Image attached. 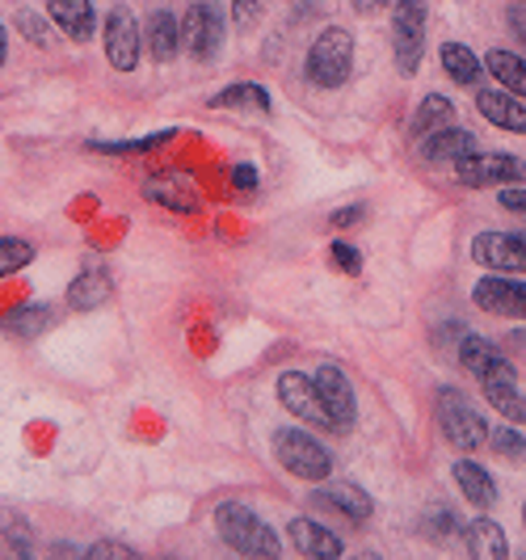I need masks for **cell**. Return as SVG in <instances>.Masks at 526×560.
Here are the masks:
<instances>
[{
	"mask_svg": "<svg viewBox=\"0 0 526 560\" xmlns=\"http://www.w3.org/2000/svg\"><path fill=\"white\" fill-rule=\"evenodd\" d=\"M518 341H523V346H526V334H518Z\"/></svg>",
	"mask_w": 526,
	"mask_h": 560,
	"instance_id": "44",
	"label": "cell"
},
{
	"mask_svg": "<svg viewBox=\"0 0 526 560\" xmlns=\"http://www.w3.org/2000/svg\"><path fill=\"white\" fill-rule=\"evenodd\" d=\"M173 131H156V136H143V140H122V143H93V152H106V156H136V152H156L161 143H168Z\"/></svg>",
	"mask_w": 526,
	"mask_h": 560,
	"instance_id": "32",
	"label": "cell"
},
{
	"mask_svg": "<svg viewBox=\"0 0 526 560\" xmlns=\"http://www.w3.org/2000/svg\"><path fill=\"white\" fill-rule=\"evenodd\" d=\"M17 26H22V34H30L34 43H43V38H47V30H43V18H38V13H22V18H17Z\"/></svg>",
	"mask_w": 526,
	"mask_h": 560,
	"instance_id": "39",
	"label": "cell"
},
{
	"mask_svg": "<svg viewBox=\"0 0 526 560\" xmlns=\"http://www.w3.org/2000/svg\"><path fill=\"white\" fill-rule=\"evenodd\" d=\"M0 63H4V26H0Z\"/></svg>",
	"mask_w": 526,
	"mask_h": 560,
	"instance_id": "43",
	"label": "cell"
},
{
	"mask_svg": "<svg viewBox=\"0 0 526 560\" xmlns=\"http://www.w3.org/2000/svg\"><path fill=\"white\" fill-rule=\"evenodd\" d=\"M320 502L332 505L337 514H346L350 523H366V518L375 514V502L362 493L359 485H325V489H320Z\"/></svg>",
	"mask_w": 526,
	"mask_h": 560,
	"instance_id": "23",
	"label": "cell"
},
{
	"mask_svg": "<svg viewBox=\"0 0 526 560\" xmlns=\"http://www.w3.org/2000/svg\"><path fill=\"white\" fill-rule=\"evenodd\" d=\"M464 548L476 560H505L510 557V539L501 532L498 518H471L464 527Z\"/></svg>",
	"mask_w": 526,
	"mask_h": 560,
	"instance_id": "19",
	"label": "cell"
},
{
	"mask_svg": "<svg viewBox=\"0 0 526 560\" xmlns=\"http://www.w3.org/2000/svg\"><path fill=\"white\" fill-rule=\"evenodd\" d=\"M501 359H505V354H501L489 337H480V334L459 337V363H464V371H471L476 380H480L493 363H501Z\"/></svg>",
	"mask_w": 526,
	"mask_h": 560,
	"instance_id": "27",
	"label": "cell"
},
{
	"mask_svg": "<svg viewBox=\"0 0 526 560\" xmlns=\"http://www.w3.org/2000/svg\"><path fill=\"white\" fill-rule=\"evenodd\" d=\"M316 388H320V400H325V409H329L332 418V430H350L354 418H359V396H354V384L346 380V371L341 366L325 363L316 375Z\"/></svg>",
	"mask_w": 526,
	"mask_h": 560,
	"instance_id": "12",
	"label": "cell"
},
{
	"mask_svg": "<svg viewBox=\"0 0 526 560\" xmlns=\"http://www.w3.org/2000/svg\"><path fill=\"white\" fill-rule=\"evenodd\" d=\"M232 186H236V190H257V186H261V173L253 165H236L232 168Z\"/></svg>",
	"mask_w": 526,
	"mask_h": 560,
	"instance_id": "35",
	"label": "cell"
},
{
	"mask_svg": "<svg viewBox=\"0 0 526 560\" xmlns=\"http://www.w3.org/2000/svg\"><path fill=\"white\" fill-rule=\"evenodd\" d=\"M425 532L434 535V539H446V535L455 532V518H451V510H430V514H425Z\"/></svg>",
	"mask_w": 526,
	"mask_h": 560,
	"instance_id": "34",
	"label": "cell"
},
{
	"mask_svg": "<svg viewBox=\"0 0 526 560\" xmlns=\"http://www.w3.org/2000/svg\"><path fill=\"white\" fill-rule=\"evenodd\" d=\"M89 557L93 560H102V557H136V548H127V544H93V548H89Z\"/></svg>",
	"mask_w": 526,
	"mask_h": 560,
	"instance_id": "38",
	"label": "cell"
},
{
	"mask_svg": "<svg viewBox=\"0 0 526 560\" xmlns=\"http://www.w3.org/2000/svg\"><path fill=\"white\" fill-rule=\"evenodd\" d=\"M391 51L396 68L413 77L425 56V0H396L391 4Z\"/></svg>",
	"mask_w": 526,
	"mask_h": 560,
	"instance_id": "5",
	"label": "cell"
},
{
	"mask_svg": "<svg viewBox=\"0 0 526 560\" xmlns=\"http://www.w3.org/2000/svg\"><path fill=\"white\" fill-rule=\"evenodd\" d=\"M480 393L505 421L526 425V393L518 388V371H514L510 359H501V363H493L480 375Z\"/></svg>",
	"mask_w": 526,
	"mask_h": 560,
	"instance_id": "10",
	"label": "cell"
},
{
	"mask_svg": "<svg viewBox=\"0 0 526 560\" xmlns=\"http://www.w3.org/2000/svg\"><path fill=\"white\" fill-rule=\"evenodd\" d=\"M291 548H295L300 557H312V560H332L346 552V544H341L329 527L312 523V518H291Z\"/></svg>",
	"mask_w": 526,
	"mask_h": 560,
	"instance_id": "17",
	"label": "cell"
},
{
	"mask_svg": "<svg viewBox=\"0 0 526 560\" xmlns=\"http://www.w3.org/2000/svg\"><path fill=\"white\" fill-rule=\"evenodd\" d=\"M455 485L476 510H489L498 502V480H493V472H484L476 459H455Z\"/></svg>",
	"mask_w": 526,
	"mask_h": 560,
	"instance_id": "20",
	"label": "cell"
},
{
	"mask_svg": "<svg viewBox=\"0 0 526 560\" xmlns=\"http://www.w3.org/2000/svg\"><path fill=\"white\" fill-rule=\"evenodd\" d=\"M51 320H56V312L47 308V304H26V308H13L4 316V329L13 337H34L43 334Z\"/></svg>",
	"mask_w": 526,
	"mask_h": 560,
	"instance_id": "28",
	"label": "cell"
},
{
	"mask_svg": "<svg viewBox=\"0 0 526 560\" xmlns=\"http://www.w3.org/2000/svg\"><path fill=\"white\" fill-rule=\"evenodd\" d=\"M471 261L498 275H526V236L518 232H476L471 236Z\"/></svg>",
	"mask_w": 526,
	"mask_h": 560,
	"instance_id": "8",
	"label": "cell"
},
{
	"mask_svg": "<svg viewBox=\"0 0 526 560\" xmlns=\"http://www.w3.org/2000/svg\"><path fill=\"white\" fill-rule=\"evenodd\" d=\"M47 13L72 43H89L93 30H97V13H93V0H47Z\"/></svg>",
	"mask_w": 526,
	"mask_h": 560,
	"instance_id": "18",
	"label": "cell"
},
{
	"mask_svg": "<svg viewBox=\"0 0 526 560\" xmlns=\"http://www.w3.org/2000/svg\"><path fill=\"white\" fill-rule=\"evenodd\" d=\"M274 455L278 464L291 472V477L300 480H312V485H320V480H329L332 472V455L312 434L304 430H295V425H282L274 434Z\"/></svg>",
	"mask_w": 526,
	"mask_h": 560,
	"instance_id": "4",
	"label": "cell"
},
{
	"mask_svg": "<svg viewBox=\"0 0 526 560\" xmlns=\"http://www.w3.org/2000/svg\"><path fill=\"white\" fill-rule=\"evenodd\" d=\"M354 4V13H362V18H371V13H379V9H388L391 0H350Z\"/></svg>",
	"mask_w": 526,
	"mask_h": 560,
	"instance_id": "42",
	"label": "cell"
},
{
	"mask_svg": "<svg viewBox=\"0 0 526 560\" xmlns=\"http://www.w3.org/2000/svg\"><path fill=\"white\" fill-rule=\"evenodd\" d=\"M484 68H489V77H493L501 89L526 97V56H514V51H505V47H493V51L484 56Z\"/></svg>",
	"mask_w": 526,
	"mask_h": 560,
	"instance_id": "24",
	"label": "cell"
},
{
	"mask_svg": "<svg viewBox=\"0 0 526 560\" xmlns=\"http://www.w3.org/2000/svg\"><path fill=\"white\" fill-rule=\"evenodd\" d=\"M350 72H354V38H350V30L329 26L312 43L304 77L316 89H341V84L350 81Z\"/></svg>",
	"mask_w": 526,
	"mask_h": 560,
	"instance_id": "2",
	"label": "cell"
},
{
	"mask_svg": "<svg viewBox=\"0 0 526 560\" xmlns=\"http://www.w3.org/2000/svg\"><path fill=\"white\" fill-rule=\"evenodd\" d=\"M223 43V9L215 0H198L182 18V47L195 59H211Z\"/></svg>",
	"mask_w": 526,
	"mask_h": 560,
	"instance_id": "9",
	"label": "cell"
},
{
	"mask_svg": "<svg viewBox=\"0 0 526 560\" xmlns=\"http://www.w3.org/2000/svg\"><path fill=\"white\" fill-rule=\"evenodd\" d=\"M476 152V136L464 131V127H443V131H434V136H425L421 148H417V156L421 161H430V165H446V161H464Z\"/></svg>",
	"mask_w": 526,
	"mask_h": 560,
	"instance_id": "16",
	"label": "cell"
},
{
	"mask_svg": "<svg viewBox=\"0 0 526 560\" xmlns=\"http://www.w3.org/2000/svg\"><path fill=\"white\" fill-rule=\"evenodd\" d=\"M471 300L480 312L493 316H510V320H526V275H484L471 287Z\"/></svg>",
	"mask_w": 526,
	"mask_h": 560,
	"instance_id": "7",
	"label": "cell"
},
{
	"mask_svg": "<svg viewBox=\"0 0 526 560\" xmlns=\"http://www.w3.org/2000/svg\"><path fill=\"white\" fill-rule=\"evenodd\" d=\"M257 13H261V0H236V4H232V18H236L241 26H253Z\"/></svg>",
	"mask_w": 526,
	"mask_h": 560,
	"instance_id": "37",
	"label": "cell"
},
{
	"mask_svg": "<svg viewBox=\"0 0 526 560\" xmlns=\"http://www.w3.org/2000/svg\"><path fill=\"white\" fill-rule=\"evenodd\" d=\"M215 532H220L223 544H232V548L245 552V557H278V552H282L274 527L241 502H223L220 510H215Z\"/></svg>",
	"mask_w": 526,
	"mask_h": 560,
	"instance_id": "1",
	"label": "cell"
},
{
	"mask_svg": "<svg viewBox=\"0 0 526 560\" xmlns=\"http://www.w3.org/2000/svg\"><path fill=\"white\" fill-rule=\"evenodd\" d=\"M489 443L498 451L501 459H526V434L510 421V425H493L489 430Z\"/></svg>",
	"mask_w": 526,
	"mask_h": 560,
	"instance_id": "31",
	"label": "cell"
},
{
	"mask_svg": "<svg viewBox=\"0 0 526 560\" xmlns=\"http://www.w3.org/2000/svg\"><path fill=\"white\" fill-rule=\"evenodd\" d=\"M510 30H514V38L526 47V9H510Z\"/></svg>",
	"mask_w": 526,
	"mask_h": 560,
	"instance_id": "41",
	"label": "cell"
},
{
	"mask_svg": "<svg viewBox=\"0 0 526 560\" xmlns=\"http://www.w3.org/2000/svg\"><path fill=\"white\" fill-rule=\"evenodd\" d=\"M148 47H152V56L161 59V63H168V59L182 51V22L168 13V9H156L152 18H148Z\"/></svg>",
	"mask_w": 526,
	"mask_h": 560,
	"instance_id": "22",
	"label": "cell"
},
{
	"mask_svg": "<svg viewBox=\"0 0 526 560\" xmlns=\"http://www.w3.org/2000/svg\"><path fill=\"white\" fill-rule=\"evenodd\" d=\"M434 418L443 425L446 443L455 451H464V455H468V451H480L489 443V421L480 418V409H476L464 393H455V388H443V393H439Z\"/></svg>",
	"mask_w": 526,
	"mask_h": 560,
	"instance_id": "3",
	"label": "cell"
},
{
	"mask_svg": "<svg viewBox=\"0 0 526 560\" xmlns=\"http://www.w3.org/2000/svg\"><path fill=\"white\" fill-rule=\"evenodd\" d=\"M459 186H471V190L526 186V161L514 152H471L459 161Z\"/></svg>",
	"mask_w": 526,
	"mask_h": 560,
	"instance_id": "6",
	"label": "cell"
},
{
	"mask_svg": "<svg viewBox=\"0 0 526 560\" xmlns=\"http://www.w3.org/2000/svg\"><path fill=\"white\" fill-rule=\"evenodd\" d=\"M443 68L446 77L455 84H464V89H471V84H480V72H484V59L471 56V47H464V43H443Z\"/></svg>",
	"mask_w": 526,
	"mask_h": 560,
	"instance_id": "26",
	"label": "cell"
},
{
	"mask_svg": "<svg viewBox=\"0 0 526 560\" xmlns=\"http://www.w3.org/2000/svg\"><path fill=\"white\" fill-rule=\"evenodd\" d=\"M476 110L484 114L493 127L510 131V136H526V97L510 93V89H480L476 93Z\"/></svg>",
	"mask_w": 526,
	"mask_h": 560,
	"instance_id": "15",
	"label": "cell"
},
{
	"mask_svg": "<svg viewBox=\"0 0 526 560\" xmlns=\"http://www.w3.org/2000/svg\"><path fill=\"white\" fill-rule=\"evenodd\" d=\"M329 257L337 270H346V275H359L362 270V253L354 245H346V241H332L329 245Z\"/></svg>",
	"mask_w": 526,
	"mask_h": 560,
	"instance_id": "33",
	"label": "cell"
},
{
	"mask_svg": "<svg viewBox=\"0 0 526 560\" xmlns=\"http://www.w3.org/2000/svg\"><path fill=\"white\" fill-rule=\"evenodd\" d=\"M451 122H455V106H451V97H443V93H425V97H421V106L413 110V118H409V131H413L417 140H425V136L443 131V127H451Z\"/></svg>",
	"mask_w": 526,
	"mask_h": 560,
	"instance_id": "21",
	"label": "cell"
},
{
	"mask_svg": "<svg viewBox=\"0 0 526 560\" xmlns=\"http://www.w3.org/2000/svg\"><path fill=\"white\" fill-rule=\"evenodd\" d=\"M110 275L106 270H89V275H77L72 287H68V304L77 312H89V308H102L106 300H110Z\"/></svg>",
	"mask_w": 526,
	"mask_h": 560,
	"instance_id": "25",
	"label": "cell"
},
{
	"mask_svg": "<svg viewBox=\"0 0 526 560\" xmlns=\"http://www.w3.org/2000/svg\"><path fill=\"white\" fill-rule=\"evenodd\" d=\"M278 400H282L300 421H307V425H332L316 380L304 375V371H282V375H278Z\"/></svg>",
	"mask_w": 526,
	"mask_h": 560,
	"instance_id": "11",
	"label": "cell"
},
{
	"mask_svg": "<svg viewBox=\"0 0 526 560\" xmlns=\"http://www.w3.org/2000/svg\"><path fill=\"white\" fill-rule=\"evenodd\" d=\"M498 198H501V207H505V211H518V215H526V186H505Z\"/></svg>",
	"mask_w": 526,
	"mask_h": 560,
	"instance_id": "36",
	"label": "cell"
},
{
	"mask_svg": "<svg viewBox=\"0 0 526 560\" xmlns=\"http://www.w3.org/2000/svg\"><path fill=\"white\" fill-rule=\"evenodd\" d=\"M106 59L118 72H131L139 63V26L131 9H122V4L110 9V18H106Z\"/></svg>",
	"mask_w": 526,
	"mask_h": 560,
	"instance_id": "14",
	"label": "cell"
},
{
	"mask_svg": "<svg viewBox=\"0 0 526 560\" xmlns=\"http://www.w3.org/2000/svg\"><path fill=\"white\" fill-rule=\"evenodd\" d=\"M523 523H526V502H523Z\"/></svg>",
	"mask_w": 526,
	"mask_h": 560,
	"instance_id": "45",
	"label": "cell"
},
{
	"mask_svg": "<svg viewBox=\"0 0 526 560\" xmlns=\"http://www.w3.org/2000/svg\"><path fill=\"white\" fill-rule=\"evenodd\" d=\"M362 220V207H341L337 215H332V228H354Z\"/></svg>",
	"mask_w": 526,
	"mask_h": 560,
	"instance_id": "40",
	"label": "cell"
},
{
	"mask_svg": "<svg viewBox=\"0 0 526 560\" xmlns=\"http://www.w3.org/2000/svg\"><path fill=\"white\" fill-rule=\"evenodd\" d=\"M211 106L215 110H232V106H253V110H270V93L261 89V84H249V81H241V84H227L223 93H215L211 97Z\"/></svg>",
	"mask_w": 526,
	"mask_h": 560,
	"instance_id": "29",
	"label": "cell"
},
{
	"mask_svg": "<svg viewBox=\"0 0 526 560\" xmlns=\"http://www.w3.org/2000/svg\"><path fill=\"white\" fill-rule=\"evenodd\" d=\"M34 261V245L30 241H17V236H0V279L4 275H17Z\"/></svg>",
	"mask_w": 526,
	"mask_h": 560,
	"instance_id": "30",
	"label": "cell"
},
{
	"mask_svg": "<svg viewBox=\"0 0 526 560\" xmlns=\"http://www.w3.org/2000/svg\"><path fill=\"white\" fill-rule=\"evenodd\" d=\"M143 198L156 202V207L177 211V215H195L198 207H202L198 186L186 173H156V177H148V182H143Z\"/></svg>",
	"mask_w": 526,
	"mask_h": 560,
	"instance_id": "13",
	"label": "cell"
}]
</instances>
